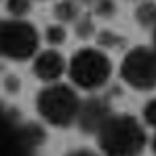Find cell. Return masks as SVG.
Masks as SVG:
<instances>
[{
	"label": "cell",
	"instance_id": "7a4b0ae2",
	"mask_svg": "<svg viewBox=\"0 0 156 156\" xmlns=\"http://www.w3.org/2000/svg\"><path fill=\"white\" fill-rule=\"evenodd\" d=\"M34 110L44 125L53 129H70L78 122L82 97L70 82L44 84L34 97Z\"/></svg>",
	"mask_w": 156,
	"mask_h": 156
},
{
	"label": "cell",
	"instance_id": "30bf717a",
	"mask_svg": "<svg viewBox=\"0 0 156 156\" xmlns=\"http://www.w3.org/2000/svg\"><path fill=\"white\" fill-rule=\"evenodd\" d=\"M42 38H44V42L49 44V49H57V47L66 44V40H68V27L63 26V23L51 21V23L44 26Z\"/></svg>",
	"mask_w": 156,
	"mask_h": 156
},
{
	"label": "cell",
	"instance_id": "7c38bea8",
	"mask_svg": "<svg viewBox=\"0 0 156 156\" xmlns=\"http://www.w3.org/2000/svg\"><path fill=\"white\" fill-rule=\"evenodd\" d=\"M74 34H76V38H80V40H91V38H95V36H97V27H95L93 17H91V15H82L76 23H74Z\"/></svg>",
	"mask_w": 156,
	"mask_h": 156
},
{
	"label": "cell",
	"instance_id": "4fadbf2b",
	"mask_svg": "<svg viewBox=\"0 0 156 156\" xmlns=\"http://www.w3.org/2000/svg\"><path fill=\"white\" fill-rule=\"evenodd\" d=\"M4 9L11 19H26L32 11V0H4Z\"/></svg>",
	"mask_w": 156,
	"mask_h": 156
},
{
	"label": "cell",
	"instance_id": "8fae6325",
	"mask_svg": "<svg viewBox=\"0 0 156 156\" xmlns=\"http://www.w3.org/2000/svg\"><path fill=\"white\" fill-rule=\"evenodd\" d=\"M95 42H97V47H99V49L110 51V49H120V47L127 42V38H125V36H120V34H116L114 30H101V32H97Z\"/></svg>",
	"mask_w": 156,
	"mask_h": 156
},
{
	"label": "cell",
	"instance_id": "5bb4252c",
	"mask_svg": "<svg viewBox=\"0 0 156 156\" xmlns=\"http://www.w3.org/2000/svg\"><path fill=\"white\" fill-rule=\"evenodd\" d=\"M93 15L101 19H112L116 15V2L114 0H95L93 2Z\"/></svg>",
	"mask_w": 156,
	"mask_h": 156
},
{
	"label": "cell",
	"instance_id": "5b68a950",
	"mask_svg": "<svg viewBox=\"0 0 156 156\" xmlns=\"http://www.w3.org/2000/svg\"><path fill=\"white\" fill-rule=\"evenodd\" d=\"M118 76L133 91H154L156 89V49L137 44L122 55L118 63Z\"/></svg>",
	"mask_w": 156,
	"mask_h": 156
},
{
	"label": "cell",
	"instance_id": "6da1fadb",
	"mask_svg": "<svg viewBox=\"0 0 156 156\" xmlns=\"http://www.w3.org/2000/svg\"><path fill=\"white\" fill-rule=\"evenodd\" d=\"M148 139L144 122L129 112H110L95 131V144L101 156H141Z\"/></svg>",
	"mask_w": 156,
	"mask_h": 156
},
{
	"label": "cell",
	"instance_id": "9c48e42d",
	"mask_svg": "<svg viewBox=\"0 0 156 156\" xmlns=\"http://www.w3.org/2000/svg\"><path fill=\"white\" fill-rule=\"evenodd\" d=\"M133 17H135V23L139 27L154 32V27H156V2H152V0H141L135 6Z\"/></svg>",
	"mask_w": 156,
	"mask_h": 156
},
{
	"label": "cell",
	"instance_id": "e0dca14e",
	"mask_svg": "<svg viewBox=\"0 0 156 156\" xmlns=\"http://www.w3.org/2000/svg\"><path fill=\"white\" fill-rule=\"evenodd\" d=\"M11 125L0 116V156H6L9 154V148H11V144H13V139H11V129H9Z\"/></svg>",
	"mask_w": 156,
	"mask_h": 156
},
{
	"label": "cell",
	"instance_id": "ffe728a7",
	"mask_svg": "<svg viewBox=\"0 0 156 156\" xmlns=\"http://www.w3.org/2000/svg\"><path fill=\"white\" fill-rule=\"evenodd\" d=\"M152 40H154V49H156V27H154V32H152Z\"/></svg>",
	"mask_w": 156,
	"mask_h": 156
},
{
	"label": "cell",
	"instance_id": "44dd1931",
	"mask_svg": "<svg viewBox=\"0 0 156 156\" xmlns=\"http://www.w3.org/2000/svg\"><path fill=\"white\" fill-rule=\"evenodd\" d=\"M0 84H2V82H0Z\"/></svg>",
	"mask_w": 156,
	"mask_h": 156
},
{
	"label": "cell",
	"instance_id": "277c9868",
	"mask_svg": "<svg viewBox=\"0 0 156 156\" xmlns=\"http://www.w3.org/2000/svg\"><path fill=\"white\" fill-rule=\"evenodd\" d=\"M40 51V32L27 19H0V57L30 61Z\"/></svg>",
	"mask_w": 156,
	"mask_h": 156
},
{
	"label": "cell",
	"instance_id": "d6986e66",
	"mask_svg": "<svg viewBox=\"0 0 156 156\" xmlns=\"http://www.w3.org/2000/svg\"><path fill=\"white\" fill-rule=\"evenodd\" d=\"M148 148H150V154L156 156V131L150 135V139H148Z\"/></svg>",
	"mask_w": 156,
	"mask_h": 156
},
{
	"label": "cell",
	"instance_id": "ac0fdd59",
	"mask_svg": "<svg viewBox=\"0 0 156 156\" xmlns=\"http://www.w3.org/2000/svg\"><path fill=\"white\" fill-rule=\"evenodd\" d=\"M61 156H101V154H99V150H93L89 146H76V148L66 150Z\"/></svg>",
	"mask_w": 156,
	"mask_h": 156
},
{
	"label": "cell",
	"instance_id": "2e32d148",
	"mask_svg": "<svg viewBox=\"0 0 156 156\" xmlns=\"http://www.w3.org/2000/svg\"><path fill=\"white\" fill-rule=\"evenodd\" d=\"M141 122L146 125V127H150V129L156 131V97L152 99H148L144 108H141Z\"/></svg>",
	"mask_w": 156,
	"mask_h": 156
},
{
	"label": "cell",
	"instance_id": "52a82bcc",
	"mask_svg": "<svg viewBox=\"0 0 156 156\" xmlns=\"http://www.w3.org/2000/svg\"><path fill=\"white\" fill-rule=\"evenodd\" d=\"M110 114V108L101 101V99H89V101H82V110H80V116H78V129L84 131V133H93L101 127L105 118Z\"/></svg>",
	"mask_w": 156,
	"mask_h": 156
},
{
	"label": "cell",
	"instance_id": "3957f363",
	"mask_svg": "<svg viewBox=\"0 0 156 156\" xmlns=\"http://www.w3.org/2000/svg\"><path fill=\"white\" fill-rule=\"evenodd\" d=\"M114 63L108 51L99 47H80L68 59V78L78 91L95 93L112 80Z\"/></svg>",
	"mask_w": 156,
	"mask_h": 156
},
{
	"label": "cell",
	"instance_id": "ba28073f",
	"mask_svg": "<svg viewBox=\"0 0 156 156\" xmlns=\"http://www.w3.org/2000/svg\"><path fill=\"white\" fill-rule=\"evenodd\" d=\"M82 9H80V0H57L53 4V17L57 23H76L82 17Z\"/></svg>",
	"mask_w": 156,
	"mask_h": 156
},
{
	"label": "cell",
	"instance_id": "9a60e30c",
	"mask_svg": "<svg viewBox=\"0 0 156 156\" xmlns=\"http://www.w3.org/2000/svg\"><path fill=\"white\" fill-rule=\"evenodd\" d=\"M2 89H4V93L6 95H11V97H15V95H19L21 93V89H23V82H21V78L17 76V74H6V76L2 78Z\"/></svg>",
	"mask_w": 156,
	"mask_h": 156
},
{
	"label": "cell",
	"instance_id": "8992f818",
	"mask_svg": "<svg viewBox=\"0 0 156 156\" xmlns=\"http://www.w3.org/2000/svg\"><path fill=\"white\" fill-rule=\"evenodd\" d=\"M32 74L42 84L61 82V78L68 74V59L57 49H42L32 59Z\"/></svg>",
	"mask_w": 156,
	"mask_h": 156
}]
</instances>
